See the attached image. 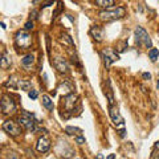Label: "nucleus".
<instances>
[{
    "label": "nucleus",
    "mask_w": 159,
    "mask_h": 159,
    "mask_svg": "<svg viewBox=\"0 0 159 159\" xmlns=\"http://www.w3.org/2000/svg\"><path fill=\"white\" fill-rule=\"evenodd\" d=\"M126 15V9L123 7H114L111 9H105L99 12V19L102 21H114V20L122 19Z\"/></svg>",
    "instance_id": "nucleus-1"
},
{
    "label": "nucleus",
    "mask_w": 159,
    "mask_h": 159,
    "mask_svg": "<svg viewBox=\"0 0 159 159\" xmlns=\"http://www.w3.org/2000/svg\"><path fill=\"white\" fill-rule=\"evenodd\" d=\"M135 41L139 46H145V48H153V41H151L149 33L146 32V29H143L142 27H137L135 28Z\"/></svg>",
    "instance_id": "nucleus-2"
},
{
    "label": "nucleus",
    "mask_w": 159,
    "mask_h": 159,
    "mask_svg": "<svg viewBox=\"0 0 159 159\" xmlns=\"http://www.w3.org/2000/svg\"><path fill=\"white\" fill-rule=\"evenodd\" d=\"M15 44H16V46L21 48V49H28V48H31V45H32L31 35L28 33L27 31H19L17 33H16V37H15Z\"/></svg>",
    "instance_id": "nucleus-3"
},
{
    "label": "nucleus",
    "mask_w": 159,
    "mask_h": 159,
    "mask_svg": "<svg viewBox=\"0 0 159 159\" xmlns=\"http://www.w3.org/2000/svg\"><path fill=\"white\" fill-rule=\"evenodd\" d=\"M0 106H2V111H3L4 115L13 114L16 111V102L13 101V98H12L11 95H8V94H3Z\"/></svg>",
    "instance_id": "nucleus-4"
},
{
    "label": "nucleus",
    "mask_w": 159,
    "mask_h": 159,
    "mask_svg": "<svg viewBox=\"0 0 159 159\" xmlns=\"http://www.w3.org/2000/svg\"><path fill=\"white\" fill-rule=\"evenodd\" d=\"M35 114H31L28 111H23V115L19 118L20 125H23L25 129L35 131L36 130V121H35Z\"/></svg>",
    "instance_id": "nucleus-5"
},
{
    "label": "nucleus",
    "mask_w": 159,
    "mask_h": 159,
    "mask_svg": "<svg viewBox=\"0 0 159 159\" xmlns=\"http://www.w3.org/2000/svg\"><path fill=\"white\" fill-rule=\"evenodd\" d=\"M3 130L6 131V133H8L9 135H12V137H17V135L21 134V127H20V125L17 122L12 121V119H9V121H6L2 125Z\"/></svg>",
    "instance_id": "nucleus-6"
},
{
    "label": "nucleus",
    "mask_w": 159,
    "mask_h": 159,
    "mask_svg": "<svg viewBox=\"0 0 159 159\" xmlns=\"http://www.w3.org/2000/svg\"><path fill=\"white\" fill-rule=\"evenodd\" d=\"M101 56H102V58H103V62H105V66L109 69L110 65L113 62H115L117 60H119V54L117 53L115 50L113 49H110V48H107V49H103L101 52Z\"/></svg>",
    "instance_id": "nucleus-7"
},
{
    "label": "nucleus",
    "mask_w": 159,
    "mask_h": 159,
    "mask_svg": "<svg viewBox=\"0 0 159 159\" xmlns=\"http://www.w3.org/2000/svg\"><path fill=\"white\" fill-rule=\"evenodd\" d=\"M76 105H77V95L73 94V93L66 94L65 98H64V109H65L66 113L74 111Z\"/></svg>",
    "instance_id": "nucleus-8"
},
{
    "label": "nucleus",
    "mask_w": 159,
    "mask_h": 159,
    "mask_svg": "<svg viewBox=\"0 0 159 159\" xmlns=\"http://www.w3.org/2000/svg\"><path fill=\"white\" fill-rule=\"evenodd\" d=\"M109 114H110V118H111V121L114 122L115 126H123V118L121 117V114H119V110L117 106L109 105Z\"/></svg>",
    "instance_id": "nucleus-9"
},
{
    "label": "nucleus",
    "mask_w": 159,
    "mask_h": 159,
    "mask_svg": "<svg viewBox=\"0 0 159 159\" xmlns=\"http://www.w3.org/2000/svg\"><path fill=\"white\" fill-rule=\"evenodd\" d=\"M53 65L60 73H68L69 72V65H68L66 60L62 57H54L53 58Z\"/></svg>",
    "instance_id": "nucleus-10"
},
{
    "label": "nucleus",
    "mask_w": 159,
    "mask_h": 159,
    "mask_svg": "<svg viewBox=\"0 0 159 159\" xmlns=\"http://www.w3.org/2000/svg\"><path fill=\"white\" fill-rule=\"evenodd\" d=\"M49 147H50V142H49V139H48L46 137L39 138L37 145H36L37 151H40V153H46V151L49 150Z\"/></svg>",
    "instance_id": "nucleus-11"
},
{
    "label": "nucleus",
    "mask_w": 159,
    "mask_h": 159,
    "mask_svg": "<svg viewBox=\"0 0 159 159\" xmlns=\"http://www.w3.org/2000/svg\"><path fill=\"white\" fill-rule=\"evenodd\" d=\"M90 35L95 41H102L103 40V29L98 25H93L90 28Z\"/></svg>",
    "instance_id": "nucleus-12"
},
{
    "label": "nucleus",
    "mask_w": 159,
    "mask_h": 159,
    "mask_svg": "<svg viewBox=\"0 0 159 159\" xmlns=\"http://www.w3.org/2000/svg\"><path fill=\"white\" fill-rule=\"evenodd\" d=\"M11 56L9 53H8L7 50H4L3 52V54H2V61H0V64H2V68L3 69H7L8 66H11Z\"/></svg>",
    "instance_id": "nucleus-13"
},
{
    "label": "nucleus",
    "mask_w": 159,
    "mask_h": 159,
    "mask_svg": "<svg viewBox=\"0 0 159 159\" xmlns=\"http://www.w3.org/2000/svg\"><path fill=\"white\" fill-rule=\"evenodd\" d=\"M21 64L24 68H32V65L35 64V54H27L24 56L23 60H21Z\"/></svg>",
    "instance_id": "nucleus-14"
},
{
    "label": "nucleus",
    "mask_w": 159,
    "mask_h": 159,
    "mask_svg": "<svg viewBox=\"0 0 159 159\" xmlns=\"http://www.w3.org/2000/svg\"><path fill=\"white\" fill-rule=\"evenodd\" d=\"M65 133L69 135H76V137H78V135H82V130L78 129V127H74V126H66Z\"/></svg>",
    "instance_id": "nucleus-15"
},
{
    "label": "nucleus",
    "mask_w": 159,
    "mask_h": 159,
    "mask_svg": "<svg viewBox=\"0 0 159 159\" xmlns=\"http://www.w3.org/2000/svg\"><path fill=\"white\" fill-rule=\"evenodd\" d=\"M17 87H19V89H21V90H28V91H29L32 89V83L28 81V80H19Z\"/></svg>",
    "instance_id": "nucleus-16"
},
{
    "label": "nucleus",
    "mask_w": 159,
    "mask_h": 159,
    "mask_svg": "<svg viewBox=\"0 0 159 159\" xmlns=\"http://www.w3.org/2000/svg\"><path fill=\"white\" fill-rule=\"evenodd\" d=\"M43 106L46 107L48 110H52V109H53V101H52V99L49 98V95H46V94L43 95Z\"/></svg>",
    "instance_id": "nucleus-17"
},
{
    "label": "nucleus",
    "mask_w": 159,
    "mask_h": 159,
    "mask_svg": "<svg viewBox=\"0 0 159 159\" xmlns=\"http://www.w3.org/2000/svg\"><path fill=\"white\" fill-rule=\"evenodd\" d=\"M115 0H95V4L101 8H109L111 6H114Z\"/></svg>",
    "instance_id": "nucleus-18"
},
{
    "label": "nucleus",
    "mask_w": 159,
    "mask_h": 159,
    "mask_svg": "<svg viewBox=\"0 0 159 159\" xmlns=\"http://www.w3.org/2000/svg\"><path fill=\"white\" fill-rule=\"evenodd\" d=\"M149 58L153 62L157 61V60L159 58V49H157V48H151V49L149 50Z\"/></svg>",
    "instance_id": "nucleus-19"
},
{
    "label": "nucleus",
    "mask_w": 159,
    "mask_h": 159,
    "mask_svg": "<svg viewBox=\"0 0 159 159\" xmlns=\"http://www.w3.org/2000/svg\"><path fill=\"white\" fill-rule=\"evenodd\" d=\"M61 41L68 44L69 46H73V41H72V37L69 35H61Z\"/></svg>",
    "instance_id": "nucleus-20"
},
{
    "label": "nucleus",
    "mask_w": 159,
    "mask_h": 159,
    "mask_svg": "<svg viewBox=\"0 0 159 159\" xmlns=\"http://www.w3.org/2000/svg\"><path fill=\"white\" fill-rule=\"evenodd\" d=\"M28 95H29L31 99H36V98L39 97V91L35 90V89H31L29 91H28Z\"/></svg>",
    "instance_id": "nucleus-21"
},
{
    "label": "nucleus",
    "mask_w": 159,
    "mask_h": 159,
    "mask_svg": "<svg viewBox=\"0 0 159 159\" xmlns=\"http://www.w3.org/2000/svg\"><path fill=\"white\" fill-rule=\"evenodd\" d=\"M62 8H64V6H62L61 3H58V6H57V8H56V11L53 12V19H54V17H57V15L62 11Z\"/></svg>",
    "instance_id": "nucleus-22"
},
{
    "label": "nucleus",
    "mask_w": 159,
    "mask_h": 159,
    "mask_svg": "<svg viewBox=\"0 0 159 159\" xmlns=\"http://www.w3.org/2000/svg\"><path fill=\"white\" fill-rule=\"evenodd\" d=\"M56 2V0H44L43 4H41V8H46L49 6H53V3Z\"/></svg>",
    "instance_id": "nucleus-23"
},
{
    "label": "nucleus",
    "mask_w": 159,
    "mask_h": 159,
    "mask_svg": "<svg viewBox=\"0 0 159 159\" xmlns=\"http://www.w3.org/2000/svg\"><path fill=\"white\" fill-rule=\"evenodd\" d=\"M76 138V142L78 143V145H83V143H86V139L82 137V135H78V137H74Z\"/></svg>",
    "instance_id": "nucleus-24"
},
{
    "label": "nucleus",
    "mask_w": 159,
    "mask_h": 159,
    "mask_svg": "<svg viewBox=\"0 0 159 159\" xmlns=\"http://www.w3.org/2000/svg\"><path fill=\"white\" fill-rule=\"evenodd\" d=\"M24 28H25V31H31L32 28H33V21H31V20H29V21H27L25 25H24Z\"/></svg>",
    "instance_id": "nucleus-25"
},
{
    "label": "nucleus",
    "mask_w": 159,
    "mask_h": 159,
    "mask_svg": "<svg viewBox=\"0 0 159 159\" xmlns=\"http://www.w3.org/2000/svg\"><path fill=\"white\" fill-rule=\"evenodd\" d=\"M143 78L150 80V78H151V74H150V73H143Z\"/></svg>",
    "instance_id": "nucleus-26"
},
{
    "label": "nucleus",
    "mask_w": 159,
    "mask_h": 159,
    "mask_svg": "<svg viewBox=\"0 0 159 159\" xmlns=\"http://www.w3.org/2000/svg\"><path fill=\"white\" fill-rule=\"evenodd\" d=\"M106 159H115V155L114 154H110V155H107Z\"/></svg>",
    "instance_id": "nucleus-27"
},
{
    "label": "nucleus",
    "mask_w": 159,
    "mask_h": 159,
    "mask_svg": "<svg viewBox=\"0 0 159 159\" xmlns=\"http://www.w3.org/2000/svg\"><path fill=\"white\" fill-rule=\"evenodd\" d=\"M95 159H103V155L102 154H98L97 157H95Z\"/></svg>",
    "instance_id": "nucleus-28"
},
{
    "label": "nucleus",
    "mask_w": 159,
    "mask_h": 159,
    "mask_svg": "<svg viewBox=\"0 0 159 159\" xmlns=\"http://www.w3.org/2000/svg\"><path fill=\"white\" fill-rule=\"evenodd\" d=\"M155 149H158V150H159V141H158L157 143H155Z\"/></svg>",
    "instance_id": "nucleus-29"
},
{
    "label": "nucleus",
    "mask_w": 159,
    "mask_h": 159,
    "mask_svg": "<svg viewBox=\"0 0 159 159\" xmlns=\"http://www.w3.org/2000/svg\"><path fill=\"white\" fill-rule=\"evenodd\" d=\"M158 89H159V80H158Z\"/></svg>",
    "instance_id": "nucleus-30"
},
{
    "label": "nucleus",
    "mask_w": 159,
    "mask_h": 159,
    "mask_svg": "<svg viewBox=\"0 0 159 159\" xmlns=\"http://www.w3.org/2000/svg\"><path fill=\"white\" fill-rule=\"evenodd\" d=\"M77 159H78V158H77Z\"/></svg>",
    "instance_id": "nucleus-31"
}]
</instances>
